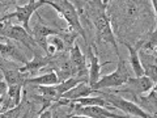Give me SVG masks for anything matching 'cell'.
Segmentation results:
<instances>
[{
	"mask_svg": "<svg viewBox=\"0 0 157 118\" xmlns=\"http://www.w3.org/2000/svg\"><path fill=\"white\" fill-rule=\"evenodd\" d=\"M89 7L92 9H94L93 13V24L97 30V37L100 41L105 42V43H110V45L115 49V53H119L118 49V43L115 39V34L113 32V26H111V21L109 16L106 13V7H107V2H88Z\"/></svg>",
	"mask_w": 157,
	"mask_h": 118,
	"instance_id": "1",
	"label": "cell"
},
{
	"mask_svg": "<svg viewBox=\"0 0 157 118\" xmlns=\"http://www.w3.org/2000/svg\"><path fill=\"white\" fill-rule=\"evenodd\" d=\"M45 4L52 7L59 13V16L66 21L67 26H68V30L72 32V33H76L77 36H81L86 41L85 30L81 25L80 16H78L76 8L73 7V4L71 2H68V0H60V2H50V0H45Z\"/></svg>",
	"mask_w": 157,
	"mask_h": 118,
	"instance_id": "2",
	"label": "cell"
},
{
	"mask_svg": "<svg viewBox=\"0 0 157 118\" xmlns=\"http://www.w3.org/2000/svg\"><path fill=\"white\" fill-rule=\"evenodd\" d=\"M118 55V67L115 71H113L111 73H107L105 76H101V79L98 80L94 85H92V88L94 91H102L104 88H114V87H122L126 84V81L131 77L130 72L126 67V62L123 61L121 53L117 54Z\"/></svg>",
	"mask_w": 157,
	"mask_h": 118,
	"instance_id": "3",
	"label": "cell"
},
{
	"mask_svg": "<svg viewBox=\"0 0 157 118\" xmlns=\"http://www.w3.org/2000/svg\"><path fill=\"white\" fill-rule=\"evenodd\" d=\"M100 96H102L105 98V101L109 105H111L114 109H119L127 116H132L136 118H156V116H152L149 113H147L145 110H143L141 108L136 104V102H132L126 100L123 97L115 96L114 93H105L104 91H100Z\"/></svg>",
	"mask_w": 157,
	"mask_h": 118,
	"instance_id": "4",
	"label": "cell"
},
{
	"mask_svg": "<svg viewBox=\"0 0 157 118\" xmlns=\"http://www.w3.org/2000/svg\"><path fill=\"white\" fill-rule=\"evenodd\" d=\"M42 6H45V0H30V2H28L26 4H24V6H17L13 12L8 13L4 17L0 18V22L8 21L9 18H16L17 21L21 24V26L25 29L29 34H32L30 18L33 16V13Z\"/></svg>",
	"mask_w": 157,
	"mask_h": 118,
	"instance_id": "5",
	"label": "cell"
},
{
	"mask_svg": "<svg viewBox=\"0 0 157 118\" xmlns=\"http://www.w3.org/2000/svg\"><path fill=\"white\" fill-rule=\"evenodd\" d=\"M0 36L6 37L7 39H13V41L21 42L22 45H25L30 50H33L34 54H37L36 49L38 47V45L32 37V34H29L21 25H13L9 21L8 22L3 21L0 24Z\"/></svg>",
	"mask_w": 157,
	"mask_h": 118,
	"instance_id": "6",
	"label": "cell"
},
{
	"mask_svg": "<svg viewBox=\"0 0 157 118\" xmlns=\"http://www.w3.org/2000/svg\"><path fill=\"white\" fill-rule=\"evenodd\" d=\"M156 85L155 81H152L149 77L140 76V77H130L128 80L126 81L124 85H122V88H118L115 89V93L118 92H126V93H131L135 98L139 97L140 95H144V93H148L152 88Z\"/></svg>",
	"mask_w": 157,
	"mask_h": 118,
	"instance_id": "7",
	"label": "cell"
},
{
	"mask_svg": "<svg viewBox=\"0 0 157 118\" xmlns=\"http://www.w3.org/2000/svg\"><path fill=\"white\" fill-rule=\"evenodd\" d=\"M73 109V114L84 116L89 118H130V116H121L106 109L104 106H80L77 104L70 105Z\"/></svg>",
	"mask_w": 157,
	"mask_h": 118,
	"instance_id": "8",
	"label": "cell"
},
{
	"mask_svg": "<svg viewBox=\"0 0 157 118\" xmlns=\"http://www.w3.org/2000/svg\"><path fill=\"white\" fill-rule=\"evenodd\" d=\"M38 18H39V22H37L32 28V37L34 38L38 47L42 49L45 55H47V38L51 36H58V34H60V32L55 30L52 28H48L43 22H41V16H38Z\"/></svg>",
	"mask_w": 157,
	"mask_h": 118,
	"instance_id": "9",
	"label": "cell"
},
{
	"mask_svg": "<svg viewBox=\"0 0 157 118\" xmlns=\"http://www.w3.org/2000/svg\"><path fill=\"white\" fill-rule=\"evenodd\" d=\"M0 71H2L3 79L6 81L7 87L9 85H16V84H24L25 85V80L29 77V73L21 72L20 67L13 63L11 67H6L0 65Z\"/></svg>",
	"mask_w": 157,
	"mask_h": 118,
	"instance_id": "10",
	"label": "cell"
},
{
	"mask_svg": "<svg viewBox=\"0 0 157 118\" xmlns=\"http://www.w3.org/2000/svg\"><path fill=\"white\" fill-rule=\"evenodd\" d=\"M0 57L4 61H9V62H20L22 65H26L28 59L24 55V53L17 47V45L9 42V39L6 42L0 41Z\"/></svg>",
	"mask_w": 157,
	"mask_h": 118,
	"instance_id": "11",
	"label": "cell"
},
{
	"mask_svg": "<svg viewBox=\"0 0 157 118\" xmlns=\"http://www.w3.org/2000/svg\"><path fill=\"white\" fill-rule=\"evenodd\" d=\"M88 55H89V65H88V84L90 87L94 85L96 83L101 79V68L102 65L98 61V57L96 54V49L93 51V47H88Z\"/></svg>",
	"mask_w": 157,
	"mask_h": 118,
	"instance_id": "12",
	"label": "cell"
},
{
	"mask_svg": "<svg viewBox=\"0 0 157 118\" xmlns=\"http://www.w3.org/2000/svg\"><path fill=\"white\" fill-rule=\"evenodd\" d=\"M156 46H157V32L153 28L152 32L145 33L144 36H141L136 42V50H141L144 54L148 55H155L156 54Z\"/></svg>",
	"mask_w": 157,
	"mask_h": 118,
	"instance_id": "13",
	"label": "cell"
},
{
	"mask_svg": "<svg viewBox=\"0 0 157 118\" xmlns=\"http://www.w3.org/2000/svg\"><path fill=\"white\" fill-rule=\"evenodd\" d=\"M92 95H100V91H94L93 88L88 84V81H82L78 83L76 87H73L72 89H70L68 92L63 93L62 98H66V100H77V98H82V97H88Z\"/></svg>",
	"mask_w": 157,
	"mask_h": 118,
	"instance_id": "14",
	"label": "cell"
},
{
	"mask_svg": "<svg viewBox=\"0 0 157 118\" xmlns=\"http://www.w3.org/2000/svg\"><path fill=\"white\" fill-rule=\"evenodd\" d=\"M118 9L122 14V17L126 21H134L139 17L141 12V4L140 2H118Z\"/></svg>",
	"mask_w": 157,
	"mask_h": 118,
	"instance_id": "15",
	"label": "cell"
},
{
	"mask_svg": "<svg viewBox=\"0 0 157 118\" xmlns=\"http://www.w3.org/2000/svg\"><path fill=\"white\" fill-rule=\"evenodd\" d=\"M124 47H127V50H128V55H130L128 62H130V66L132 68V71H134V73H135V76L136 77L144 76V68H143V65H141V59H140V55H139V51L127 42H124Z\"/></svg>",
	"mask_w": 157,
	"mask_h": 118,
	"instance_id": "16",
	"label": "cell"
},
{
	"mask_svg": "<svg viewBox=\"0 0 157 118\" xmlns=\"http://www.w3.org/2000/svg\"><path fill=\"white\" fill-rule=\"evenodd\" d=\"M59 83L58 80V76L54 71H47L45 73H41L38 76H34V77H28L25 80V84H33V85H37V87H41V85H56Z\"/></svg>",
	"mask_w": 157,
	"mask_h": 118,
	"instance_id": "17",
	"label": "cell"
},
{
	"mask_svg": "<svg viewBox=\"0 0 157 118\" xmlns=\"http://www.w3.org/2000/svg\"><path fill=\"white\" fill-rule=\"evenodd\" d=\"M137 102L141 109L145 110L147 113H149L152 116H156V108H157V100H156V85L147 93V96L137 97Z\"/></svg>",
	"mask_w": 157,
	"mask_h": 118,
	"instance_id": "18",
	"label": "cell"
},
{
	"mask_svg": "<svg viewBox=\"0 0 157 118\" xmlns=\"http://www.w3.org/2000/svg\"><path fill=\"white\" fill-rule=\"evenodd\" d=\"M22 87H24V84H16V85H9V87L7 88V95H8V97L13 101L14 108L18 106L20 102H21Z\"/></svg>",
	"mask_w": 157,
	"mask_h": 118,
	"instance_id": "19",
	"label": "cell"
},
{
	"mask_svg": "<svg viewBox=\"0 0 157 118\" xmlns=\"http://www.w3.org/2000/svg\"><path fill=\"white\" fill-rule=\"evenodd\" d=\"M51 109H52V117L51 118H71V116L68 114V113L59 110L58 108H51Z\"/></svg>",
	"mask_w": 157,
	"mask_h": 118,
	"instance_id": "20",
	"label": "cell"
},
{
	"mask_svg": "<svg viewBox=\"0 0 157 118\" xmlns=\"http://www.w3.org/2000/svg\"><path fill=\"white\" fill-rule=\"evenodd\" d=\"M51 117H52V109L50 108V109H46V110L41 112L37 118H51Z\"/></svg>",
	"mask_w": 157,
	"mask_h": 118,
	"instance_id": "21",
	"label": "cell"
},
{
	"mask_svg": "<svg viewBox=\"0 0 157 118\" xmlns=\"http://www.w3.org/2000/svg\"><path fill=\"white\" fill-rule=\"evenodd\" d=\"M7 84H6V81H4V79H3V75H0V96L4 95V93L7 92Z\"/></svg>",
	"mask_w": 157,
	"mask_h": 118,
	"instance_id": "22",
	"label": "cell"
},
{
	"mask_svg": "<svg viewBox=\"0 0 157 118\" xmlns=\"http://www.w3.org/2000/svg\"><path fill=\"white\" fill-rule=\"evenodd\" d=\"M71 118H89V117H84V116H76V114H71Z\"/></svg>",
	"mask_w": 157,
	"mask_h": 118,
	"instance_id": "23",
	"label": "cell"
},
{
	"mask_svg": "<svg viewBox=\"0 0 157 118\" xmlns=\"http://www.w3.org/2000/svg\"><path fill=\"white\" fill-rule=\"evenodd\" d=\"M0 118H8L6 113H0Z\"/></svg>",
	"mask_w": 157,
	"mask_h": 118,
	"instance_id": "24",
	"label": "cell"
}]
</instances>
